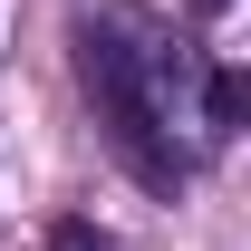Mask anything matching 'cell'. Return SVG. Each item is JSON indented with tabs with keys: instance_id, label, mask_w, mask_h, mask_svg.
I'll use <instances>...</instances> for the list:
<instances>
[{
	"instance_id": "obj_3",
	"label": "cell",
	"mask_w": 251,
	"mask_h": 251,
	"mask_svg": "<svg viewBox=\"0 0 251 251\" xmlns=\"http://www.w3.org/2000/svg\"><path fill=\"white\" fill-rule=\"evenodd\" d=\"M49 251H116V242H106L87 213H58V222H49Z\"/></svg>"
},
{
	"instance_id": "obj_4",
	"label": "cell",
	"mask_w": 251,
	"mask_h": 251,
	"mask_svg": "<svg viewBox=\"0 0 251 251\" xmlns=\"http://www.w3.org/2000/svg\"><path fill=\"white\" fill-rule=\"evenodd\" d=\"M193 10H203V20H213V10H232V0H193Z\"/></svg>"
},
{
	"instance_id": "obj_1",
	"label": "cell",
	"mask_w": 251,
	"mask_h": 251,
	"mask_svg": "<svg viewBox=\"0 0 251 251\" xmlns=\"http://www.w3.org/2000/svg\"><path fill=\"white\" fill-rule=\"evenodd\" d=\"M77 87H87L97 126H106V145L126 155V174L145 193H184L193 184V145L184 126H203V49L184 29H164L155 10H135V0H106L77 20Z\"/></svg>"
},
{
	"instance_id": "obj_2",
	"label": "cell",
	"mask_w": 251,
	"mask_h": 251,
	"mask_svg": "<svg viewBox=\"0 0 251 251\" xmlns=\"http://www.w3.org/2000/svg\"><path fill=\"white\" fill-rule=\"evenodd\" d=\"M242 126H251V77L213 58V68H203V145H232Z\"/></svg>"
}]
</instances>
